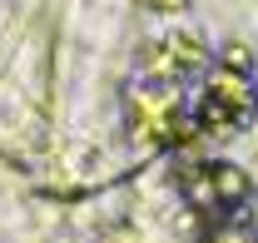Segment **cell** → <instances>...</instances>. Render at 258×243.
I'll use <instances>...</instances> for the list:
<instances>
[{
	"instance_id": "1",
	"label": "cell",
	"mask_w": 258,
	"mask_h": 243,
	"mask_svg": "<svg viewBox=\"0 0 258 243\" xmlns=\"http://www.w3.org/2000/svg\"><path fill=\"white\" fill-rule=\"evenodd\" d=\"M248 114H253V90L243 80V50H228L224 65L214 70V80L199 94L194 119L204 124V129H214V134H224V129H243Z\"/></svg>"
},
{
	"instance_id": "2",
	"label": "cell",
	"mask_w": 258,
	"mask_h": 243,
	"mask_svg": "<svg viewBox=\"0 0 258 243\" xmlns=\"http://www.w3.org/2000/svg\"><path fill=\"white\" fill-rule=\"evenodd\" d=\"M189 199L209 213H238V204L248 199V179L233 169V164H204L199 174L184 179Z\"/></svg>"
}]
</instances>
